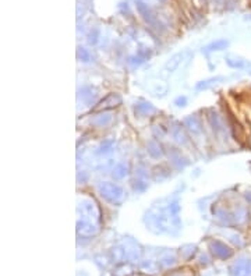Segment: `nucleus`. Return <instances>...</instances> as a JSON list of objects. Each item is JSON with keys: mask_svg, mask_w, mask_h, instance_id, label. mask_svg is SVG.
Here are the masks:
<instances>
[{"mask_svg": "<svg viewBox=\"0 0 251 276\" xmlns=\"http://www.w3.org/2000/svg\"><path fill=\"white\" fill-rule=\"evenodd\" d=\"M99 192L101 195L106 200V201L112 202V204H120L124 198L123 188L119 187L118 184L113 183H104L99 186Z\"/></svg>", "mask_w": 251, "mask_h": 276, "instance_id": "obj_1", "label": "nucleus"}, {"mask_svg": "<svg viewBox=\"0 0 251 276\" xmlns=\"http://www.w3.org/2000/svg\"><path fill=\"white\" fill-rule=\"evenodd\" d=\"M184 54H187V52H180V53L173 54L172 57L166 62L165 67H163V71H165L163 74H170V73H173L175 70L178 69L179 66L182 64Z\"/></svg>", "mask_w": 251, "mask_h": 276, "instance_id": "obj_2", "label": "nucleus"}, {"mask_svg": "<svg viewBox=\"0 0 251 276\" xmlns=\"http://www.w3.org/2000/svg\"><path fill=\"white\" fill-rule=\"evenodd\" d=\"M120 102H122V99L119 98L118 95L110 94V95H108V96H106V98H105L101 104H99V106L95 108V110H106V109L116 108Z\"/></svg>", "mask_w": 251, "mask_h": 276, "instance_id": "obj_3", "label": "nucleus"}, {"mask_svg": "<svg viewBox=\"0 0 251 276\" xmlns=\"http://www.w3.org/2000/svg\"><path fill=\"white\" fill-rule=\"evenodd\" d=\"M79 232L83 236H92L95 233V226L92 225V222L81 221V222H79Z\"/></svg>", "mask_w": 251, "mask_h": 276, "instance_id": "obj_4", "label": "nucleus"}, {"mask_svg": "<svg viewBox=\"0 0 251 276\" xmlns=\"http://www.w3.org/2000/svg\"><path fill=\"white\" fill-rule=\"evenodd\" d=\"M251 275V264L248 261L239 262L236 265V273L235 276H250Z\"/></svg>", "mask_w": 251, "mask_h": 276, "instance_id": "obj_5", "label": "nucleus"}, {"mask_svg": "<svg viewBox=\"0 0 251 276\" xmlns=\"http://www.w3.org/2000/svg\"><path fill=\"white\" fill-rule=\"evenodd\" d=\"M126 174H127V168H126L124 165H119L118 168L114 169L113 178L114 179H123Z\"/></svg>", "mask_w": 251, "mask_h": 276, "instance_id": "obj_6", "label": "nucleus"}, {"mask_svg": "<svg viewBox=\"0 0 251 276\" xmlns=\"http://www.w3.org/2000/svg\"><path fill=\"white\" fill-rule=\"evenodd\" d=\"M227 46V41H217V42H214L208 46V49L209 50H222L225 49Z\"/></svg>", "mask_w": 251, "mask_h": 276, "instance_id": "obj_7", "label": "nucleus"}, {"mask_svg": "<svg viewBox=\"0 0 251 276\" xmlns=\"http://www.w3.org/2000/svg\"><path fill=\"white\" fill-rule=\"evenodd\" d=\"M227 66H230L233 69H243L246 67V63L243 60H231V59H226Z\"/></svg>", "mask_w": 251, "mask_h": 276, "instance_id": "obj_8", "label": "nucleus"}, {"mask_svg": "<svg viewBox=\"0 0 251 276\" xmlns=\"http://www.w3.org/2000/svg\"><path fill=\"white\" fill-rule=\"evenodd\" d=\"M81 56H83L84 62H89V54L87 53V52H85L84 49L80 50V57H81Z\"/></svg>", "mask_w": 251, "mask_h": 276, "instance_id": "obj_9", "label": "nucleus"}, {"mask_svg": "<svg viewBox=\"0 0 251 276\" xmlns=\"http://www.w3.org/2000/svg\"><path fill=\"white\" fill-rule=\"evenodd\" d=\"M186 101H187V99H186V96H183V98H178L176 99V105H178V106H184Z\"/></svg>", "mask_w": 251, "mask_h": 276, "instance_id": "obj_10", "label": "nucleus"}]
</instances>
